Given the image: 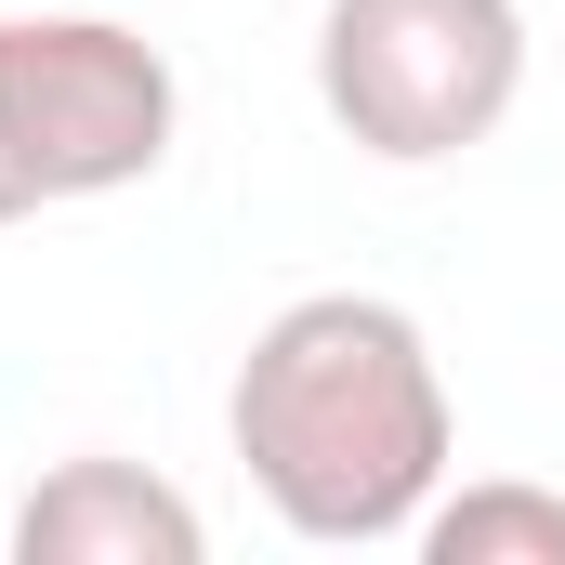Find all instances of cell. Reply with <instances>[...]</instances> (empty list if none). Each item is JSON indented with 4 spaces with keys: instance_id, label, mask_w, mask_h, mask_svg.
<instances>
[{
    "instance_id": "6da1fadb",
    "label": "cell",
    "mask_w": 565,
    "mask_h": 565,
    "mask_svg": "<svg viewBox=\"0 0 565 565\" xmlns=\"http://www.w3.org/2000/svg\"><path fill=\"white\" fill-rule=\"evenodd\" d=\"M224 447L289 540L382 553V540H422L434 487L460 460V408H447V369L408 302L302 289L250 329V355L224 382Z\"/></svg>"
},
{
    "instance_id": "7a4b0ae2",
    "label": "cell",
    "mask_w": 565,
    "mask_h": 565,
    "mask_svg": "<svg viewBox=\"0 0 565 565\" xmlns=\"http://www.w3.org/2000/svg\"><path fill=\"white\" fill-rule=\"evenodd\" d=\"M184 145V79L119 13L0 0V224L132 198Z\"/></svg>"
},
{
    "instance_id": "3957f363",
    "label": "cell",
    "mask_w": 565,
    "mask_h": 565,
    "mask_svg": "<svg viewBox=\"0 0 565 565\" xmlns=\"http://www.w3.org/2000/svg\"><path fill=\"white\" fill-rule=\"evenodd\" d=\"M316 106L382 171H447L526 106V0H316Z\"/></svg>"
},
{
    "instance_id": "277c9868",
    "label": "cell",
    "mask_w": 565,
    "mask_h": 565,
    "mask_svg": "<svg viewBox=\"0 0 565 565\" xmlns=\"http://www.w3.org/2000/svg\"><path fill=\"white\" fill-rule=\"evenodd\" d=\"M0 553H26V565H198L211 553V513L171 473L119 460V447H79V460H53L13 500Z\"/></svg>"
},
{
    "instance_id": "5b68a950",
    "label": "cell",
    "mask_w": 565,
    "mask_h": 565,
    "mask_svg": "<svg viewBox=\"0 0 565 565\" xmlns=\"http://www.w3.org/2000/svg\"><path fill=\"white\" fill-rule=\"evenodd\" d=\"M422 553H434V565H565V487H526V473L434 487Z\"/></svg>"
},
{
    "instance_id": "8992f818",
    "label": "cell",
    "mask_w": 565,
    "mask_h": 565,
    "mask_svg": "<svg viewBox=\"0 0 565 565\" xmlns=\"http://www.w3.org/2000/svg\"><path fill=\"white\" fill-rule=\"evenodd\" d=\"M0 526H13V500H0Z\"/></svg>"
}]
</instances>
